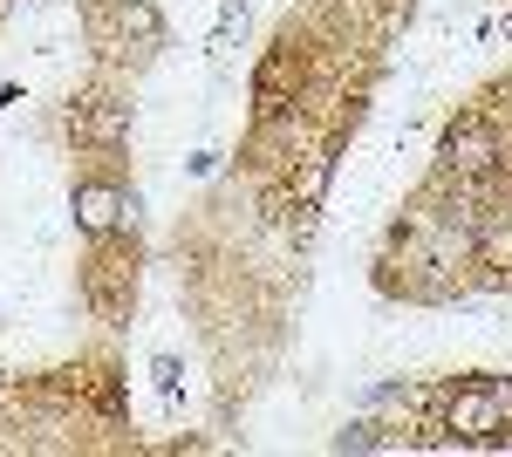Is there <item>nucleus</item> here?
Listing matches in <instances>:
<instances>
[{
    "instance_id": "f257e3e1",
    "label": "nucleus",
    "mask_w": 512,
    "mask_h": 457,
    "mask_svg": "<svg viewBox=\"0 0 512 457\" xmlns=\"http://www.w3.org/2000/svg\"><path fill=\"white\" fill-rule=\"evenodd\" d=\"M431 417H437V430H451V437H465V444L512 430L506 403H499V382H444L431 396Z\"/></svg>"
},
{
    "instance_id": "20e7f679",
    "label": "nucleus",
    "mask_w": 512,
    "mask_h": 457,
    "mask_svg": "<svg viewBox=\"0 0 512 457\" xmlns=\"http://www.w3.org/2000/svg\"><path fill=\"white\" fill-rule=\"evenodd\" d=\"M335 451H403V437H383V423H349Z\"/></svg>"
},
{
    "instance_id": "39448f33",
    "label": "nucleus",
    "mask_w": 512,
    "mask_h": 457,
    "mask_svg": "<svg viewBox=\"0 0 512 457\" xmlns=\"http://www.w3.org/2000/svg\"><path fill=\"white\" fill-rule=\"evenodd\" d=\"M123 28L137 41H158V7L151 0H123Z\"/></svg>"
},
{
    "instance_id": "f03ea898",
    "label": "nucleus",
    "mask_w": 512,
    "mask_h": 457,
    "mask_svg": "<svg viewBox=\"0 0 512 457\" xmlns=\"http://www.w3.org/2000/svg\"><path fill=\"white\" fill-rule=\"evenodd\" d=\"M492 164H499V137H492L485 123H458V130L444 137V171L478 178V171H492Z\"/></svg>"
},
{
    "instance_id": "0eeeda50",
    "label": "nucleus",
    "mask_w": 512,
    "mask_h": 457,
    "mask_svg": "<svg viewBox=\"0 0 512 457\" xmlns=\"http://www.w3.org/2000/svg\"><path fill=\"white\" fill-rule=\"evenodd\" d=\"M499 403H506V423H512V382H499Z\"/></svg>"
},
{
    "instance_id": "7ed1b4c3",
    "label": "nucleus",
    "mask_w": 512,
    "mask_h": 457,
    "mask_svg": "<svg viewBox=\"0 0 512 457\" xmlns=\"http://www.w3.org/2000/svg\"><path fill=\"white\" fill-rule=\"evenodd\" d=\"M123 212H137V205H130L117 185H76V226L82 232H96V239H103V232H117Z\"/></svg>"
},
{
    "instance_id": "423d86ee",
    "label": "nucleus",
    "mask_w": 512,
    "mask_h": 457,
    "mask_svg": "<svg viewBox=\"0 0 512 457\" xmlns=\"http://www.w3.org/2000/svg\"><path fill=\"white\" fill-rule=\"evenodd\" d=\"M158 389H164V396H178V362H171V355H158Z\"/></svg>"
}]
</instances>
